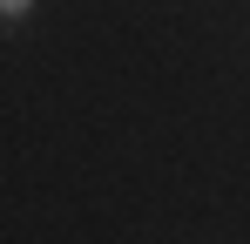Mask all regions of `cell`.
<instances>
[{
  "instance_id": "obj_1",
  "label": "cell",
  "mask_w": 250,
  "mask_h": 244,
  "mask_svg": "<svg viewBox=\"0 0 250 244\" xmlns=\"http://www.w3.org/2000/svg\"><path fill=\"white\" fill-rule=\"evenodd\" d=\"M27 7H34V0H0V27H21V21H27Z\"/></svg>"
}]
</instances>
